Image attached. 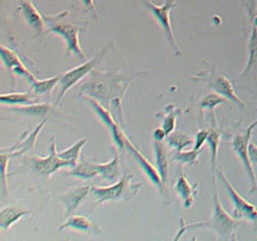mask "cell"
<instances>
[{"instance_id":"cell-1","label":"cell","mask_w":257,"mask_h":241,"mask_svg":"<svg viewBox=\"0 0 257 241\" xmlns=\"http://www.w3.org/2000/svg\"><path fill=\"white\" fill-rule=\"evenodd\" d=\"M141 74H147V72L125 75L120 72H100L94 69L88 79L80 85V94L89 95L102 103L104 107L110 108L113 103H122L128 85L133 78Z\"/></svg>"},{"instance_id":"cell-2","label":"cell","mask_w":257,"mask_h":241,"mask_svg":"<svg viewBox=\"0 0 257 241\" xmlns=\"http://www.w3.org/2000/svg\"><path fill=\"white\" fill-rule=\"evenodd\" d=\"M181 222L183 223L182 228L180 230L178 235L176 236V240L180 238V236L183 235L186 228L190 227H210L211 230L217 233L218 238L221 240H236L235 230L242 223L240 218L233 217L232 215L225 210V207L221 203L218 198L217 187H216V176L213 175V215L211 220L203 221V222H195V223H185V220L181 218Z\"/></svg>"},{"instance_id":"cell-3","label":"cell","mask_w":257,"mask_h":241,"mask_svg":"<svg viewBox=\"0 0 257 241\" xmlns=\"http://www.w3.org/2000/svg\"><path fill=\"white\" fill-rule=\"evenodd\" d=\"M135 175L123 176L120 180L113 183L110 186H105V187H100V186H93L92 193L97 202L94 203V207H97L100 203H104L107 201H128L137 196L138 191L142 187V183H135L132 182Z\"/></svg>"},{"instance_id":"cell-4","label":"cell","mask_w":257,"mask_h":241,"mask_svg":"<svg viewBox=\"0 0 257 241\" xmlns=\"http://www.w3.org/2000/svg\"><path fill=\"white\" fill-rule=\"evenodd\" d=\"M67 14L68 12H64L57 17H49L50 23H47V33H54V34L60 35L65 40L67 55L75 54L78 58L88 60L87 55L84 54L79 43V32L82 30V24L80 23L62 22V18Z\"/></svg>"},{"instance_id":"cell-5","label":"cell","mask_w":257,"mask_h":241,"mask_svg":"<svg viewBox=\"0 0 257 241\" xmlns=\"http://www.w3.org/2000/svg\"><path fill=\"white\" fill-rule=\"evenodd\" d=\"M110 47H112V43H110L109 45H107L105 48H103V49L100 50V52L98 53L94 58H92V59H88L85 63H83V64L73 68V69L68 70V72L62 73V75H60V82H59L60 90H59V95H58L57 102H55V105L59 104L60 100H62L63 97L65 95V93H67L70 88L74 87L78 82H80L82 79H84L87 75H89L90 73L94 70L95 65H97L98 63L102 62L103 57H104L105 53L108 52V49H109Z\"/></svg>"},{"instance_id":"cell-6","label":"cell","mask_w":257,"mask_h":241,"mask_svg":"<svg viewBox=\"0 0 257 241\" xmlns=\"http://www.w3.org/2000/svg\"><path fill=\"white\" fill-rule=\"evenodd\" d=\"M78 97H80L82 99H84L85 102H87L88 104L92 107V109L94 110L95 114L98 115V118L102 120V123L105 126V128L109 131L110 137H112V141H113V143L115 145V147H117L120 152H123L125 148V138H127V136L124 135L123 130L120 128L119 123L115 120L114 115H113V113L110 112L109 108L104 107L102 103L98 102V100L94 99V98L89 97V95L80 94L79 93V94H78Z\"/></svg>"},{"instance_id":"cell-7","label":"cell","mask_w":257,"mask_h":241,"mask_svg":"<svg viewBox=\"0 0 257 241\" xmlns=\"http://www.w3.org/2000/svg\"><path fill=\"white\" fill-rule=\"evenodd\" d=\"M216 173H217L218 178L221 180V182H222V186L223 188H225V191L227 192L228 197L231 198V201L233 202V212H232V216L236 218H240V220H242V218H245V220H248L251 221V222L255 223V226H257V207L253 203H251L250 201L246 200L243 196H241L240 193L237 192V190H236L235 187H233L232 183L228 181V178L226 177L225 172H223V168L222 166H220V167L217 168V171H216Z\"/></svg>"},{"instance_id":"cell-8","label":"cell","mask_w":257,"mask_h":241,"mask_svg":"<svg viewBox=\"0 0 257 241\" xmlns=\"http://www.w3.org/2000/svg\"><path fill=\"white\" fill-rule=\"evenodd\" d=\"M143 7L153 15L156 22L158 23L161 28H162L163 33H165L166 38L170 42L171 47L175 49L176 54H181L180 45H178L177 40H176L175 34H173V28L171 24V10L175 9L177 7V0H166L163 5H156L153 4L151 0H141Z\"/></svg>"},{"instance_id":"cell-9","label":"cell","mask_w":257,"mask_h":241,"mask_svg":"<svg viewBox=\"0 0 257 241\" xmlns=\"http://www.w3.org/2000/svg\"><path fill=\"white\" fill-rule=\"evenodd\" d=\"M253 128L248 127L245 133H238L233 137L232 142H231V147L235 151L236 155L240 158L241 163H242L243 168H245L246 173H247L248 178L251 182L250 192H256L257 191V180L255 171L252 167V161L250 157V151H248V145L251 142V136H252Z\"/></svg>"},{"instance_id":"cell-10","label":"cell","mask_w":257,"mask_h":241,"mask_svg":"<svg viewBox=\"0 0 257 241\" xmlns=\"http://www.w3.org/2000/svg\"><path fill=\"white\" fill-rule=\"evenodd\" d=\"M63 167H73L72 163L68 161L62 160L58 155L57 146H55L54 137L52 138V143L49 147V155L47 157H33L32 158V170L35 173L43 177H50L54 172H57L59 168Z\"/></svg>"},{"instance_id":"cell-11","label":"cell","mask_w":257,"mask_h":241,"mask_svg":"<svg viewBox=\"0 0 257 241\" xmlns=\"http://www.w3.org/2000/svg\"><path fill=\"white\" fill-rule=\"evenodd\" d=\"M201 79L206 82L207 87L213 89V92L223 95L225 98H227V100L235 103L240 108H245V103L238 98V95L235 92V88H233V84L225 75L220 74L215 69H211L207 70L205 74L201 75Z\"/></svg>"},{"instance_id":"cell-12","label":"cell","mask_w":257,"mask_h":241,"mask_svg":"<svg viewBox=\"0 0 257 241\" xmlns=\"http://www.w3.org/2000/svg\"><path fill=\"white\" fill-rule=\"evenodd\" d=\"M125 148L130 151V153L133 156V158L136 160V162L140 165V167L142 168L143 172L146 173V176H147L148 180H150L151 182H152L153 185H155L156 187L161 191V192H165V183H163L162 177H161L157 167H155V166H153L152 163H151L150 161H148L147 158L143 156V153L141 152V151L138 150V148L136 147L132 142H131V140L128 137L125 138Z\"/></svg>"},{"instance_id":"cell-13","label":"cell","mask_w":257,"mask_h":241,"mask_svg":"<svg viewBox=\"0 0 257 241\" xmlns=\"http://www.w3.org/2000/svg\"><path fill=\"white\" fill-rule=\"evenodd\" d=\"M19 8L25 22L34 30L35 34L40 35L44 33V30H47V20H45V17H43L40 14V12L35 8L32 0H20Z\"/></svg>"},{"instance_id":"cell-14","label":"cell","mask_w":257,"mask_h":241,"mask_svg":"<svg viewBox=\"0 0 257 241\" xmlns=\"http://www.w3.org/2000/svg\"><path fill=\"white\" fill-rule=\"evenodd\" d=\"M92 187L90 186H82V187H78L72 190L70 192L64 193V195L59 196V200L63 205L67 208V215L74 212L85 200L89 196V193L92 192Z\"/></svg>"},{"instance_id":"cell-15","label":"cell","mask_w":257,"mask_h":241,"mask_svg":"<svg viewBox=\"0 0 257 241\" xmlns=\"http://www.w3.org/2000/svg\"><path fill=\"white\" fill-rule=\"evenodd\" d=\"M198 183L195 185H191V182L188 181L187 176L185 172H181L180 177L177 178L175 183V191L181 198H182L183 207L185 208H191L193 205V201H195V195L197 192Z\"/></svg>"},{"instance_id":"cell-16","label":"cell","mask_w":257,"mask_h":241,"mask_svg":"<svg viewBox=\"0 0 257 241\" xmlns=\"http://www.w3.org/2000/svg\"><path fill=\"white\" fill-rule=\"evenodd\" d=\"M29 211L18 206H7L0 211V230L8 231L18 220L28 215Z\"/></svg>"},{"instance_id":"cell-17","label":"cell","mask_w":257,"mask_h":241,"mask_svg":"<svg viewBox=\"0 0 257 241\" xmlns=\"http://www.w3.org/2000/svg\"><path fill=\"white\" fill-rule=\"evenodd\" d=\"M153 148H155V157H156V167H157L158 172H160L161 177H162L163 183H167L168 181V173H170V162H168V155L167 148L163 142H158L155 141L153 143Z\"/></svg>"},{"instance_id":"cell-18","label":"cell","mask_w":257,"mask_h":241,"mask_svg":"<svg viewBox=\"0 0 257 241\" xmlns=\"http://www.w3.org/2000/svg\"><path fill=\"white\" fill-rule=\"evenodd\" d=\"M95 170L98 171L99 176L109 182L118 181L120 177V163L118 155H114L113 160H110L107 163H93Z\"/></svg>"},{"instance_id":"cell-19","label":"cell","mask_w":257,"mask_h":241,"mask_svg":"<svg viewBox=\"0 0 257 241\" xmlns=\"http://www.w3.org/2000/svg\"><path fill=\"white\" fill-rule=\"evenodd\" d=\"M38 99H39V95L34 94L33 92L4 93L0 97V103L9 105H29L39 102Z\"/></svg>"},{"instance_id":"cell-20","label":"cell","mask_w":257,"mask_h":241,"mask_svg":"<svg viewBox=\"0 0 257 241\" xmlns=\"http://www.w3.org/2000/svg\"><path fill=\"white\" fill-rule=\"evenodd\" d=\"M64 228H73V230L82 231V232H90L93 230L92 221L83 215H70L68 220L59 227V230Z\"/></svg>"},{"instance_id":"cell-21","label":"cell","mask_w":257,"mask_h":241,"mask_svg":"<svg viewBox=\"0 0 257 241\" xmlns=\"http://www.w3.org/2000/svg\"><path fill=\"white\" fill-rule=\"evenodd\" d=\"M68 175L73 176V177L80 178V180H90V178L97 177L99 173L95 170L93 162H88V161H82V162H78L74 167H72V170L68 172Z\"/></svg>"},{"instance_id":"cell-22","label":"cell","mask_w":257,"mask_h":241,"mask_svg":"<svg viewBox=\"0 0 257 241\" xmlns=\"http://www.w3.org/2000/svg\"><path fill=\"white\" fill-rule=\"evenodd\" d=\"M60 75H55V77L48 78V79H34L30 84V90L37 95H44L48 94V93H52L55 85L59 84Z\"/></svg>"},{"instance_id":"cell-23","label":"cell","mask_w":257,"mask_h":241,"mask_svg":"<svg viewBox=\"0 0 257 241\" xmlns=\"http://www.w3.org/2000/svg\"><path fill=\"white\" fill-rule=\"evenodd\" d=\"M166 141H167L168 147L173 148L175 151H182L187 146L195 143V140L185 132H172L167 136Z\"/></svg>"},{"instance_id":"cell-24","label":"cell","mask_w":257,"mask_h":241,"mask_svg":"<svg viewBox=\"0 0 257 241\" xmlns=\"http://www.w3.org/2000/svg\"><path fill=\"white\" fill-rule=\"evenodd\" d=\"M87 138H82V140L78 141L77 143L70 146L69 148H65L62 152H58V155H59V157L62 158V160H65L68 161V162L72 163V166L74 167V166L79 162L80 151L83 150V147H84V145L87 143Z\"/></svg>"},{"instance_id":"cell-25","label":"cell","mask_w":257,"mask_h":241,"mask_svg":"<svg viewBox=\"0 0 257 241\" xmlns=\"http://www.w3.org/2000/svg\"><path fill=\"white\" fill-rule=\"evenodd\" d=\"M163 110H165V114L162 113V117H163L162 127L165 128L166 133H167L168 136L172 132H175L176 119H177L178 115L182 113V109H181V108H176L173 104H168Z\"/></svg>"},{"instance_id":"cell-26","label":"cell","mask_w":257,"mask_h":241,"mask_svg":"<svg viewBox=\"0 0 257 241\" xmlns=\"http://www.w3.org/2000/svg\"><path fill=\"white\" fill-rule=\"evenodd\" d=\"M12 110L14 112H20L25 113V114L30 115H44L48 114L49 112H52L53 107L47 102L43 103H34V104L29 105H17V107H13Z\"/></svg>"},{"instance_id":"cell-27","label":"cell","mask_w":257,"mask_h":241,"mask_svg":"<svg viewBox=\"0 0 257 241\" xmlns=\"http://www.w3.org/2000/svg\"><path fill=\"white\" fill-rule=\"evenodd\" d=\"M202 153V150H192V151H175V153L171 157V161L180 162L181 165L195 166L198 163V157Z\"/></svg>"},{"instance_id":"cell-28","label":"cell","mask_w":257,"mask_h":241,"mask_svg":"<svg viewBox=\"0 0 257 241\" xmlns=\"http://www.w3.org/2000/svg\"><path fill=\"white\" fill-rule=\"evenodd\" d=\"M221 140V132L218 130H210V135H208L207 143L210 146V153H211V168L215 175L216 172V162H217V155H218V146H220Z\"/></svg>"},{"instance_id":"cell-29","label":"cell","mask_w":257,"mask_h":241,"mask_svg":"<svg viewBox=\"0 0 257 241\" xmlns=\"http://www.w3.org/2000/svg\"><path fill=\"white\" fill-rule=\"evenodd\" d=\"M248 60H247V65H246V69L243 72V75L247 74L250 72L251 68L255 65V63L257 62V27L252 25V33H251V38H250V47H248Z\"/></svg>"},{"instance_id":"cell-30","label":"cell","mask_w":257,"mask_h":241,"mask_svg":"<svg viewBox=\"0 0 257 241\" xmlns=\"http://www.w3.org/2000/svg\"><path fill=\"white\" fill-rule=\"evenodd\" d=\"M0 54H2V60L3 63H4V65L7 68H9L10 70H13L15 67H18V65L23 64V62L19 59V57H18L10 48L5 47L4 44H2V47H0Z\"/></svg>"},{"instance_id":"cell-31","label":"cell","mask_w":257,"mask_h":241,"mask_svg":"<svg viewBox=\"0 0 257 241\" xmlns=\"http://www.w3.org/2000/svg\"><path fill=\"white\" fill-rule=\"evenodd\" d=\"M226 100H227V98H225L223 95L218 94V93H216V92L210 93V94H207L202 100H201L200 108L201 109H208V110H211V112H213V109H215L216 105L221 104V103H225Z\"/></svg>"},{"instance_id":"cell-32","label":"cell","mask_w":257,"mask_h":241,"mask_svg":"<svg viewBox=\"0 0 257 241\" xmlns=\"http://www.w3.org/2000/svg\"><path fill=\"white\" fill-rule=\"evenodd\" d=\"M47 118H45L44 120H43L42 123H40V125H38L37 126V128H35L34 130V132H32L29 135V137L27 138V140L25 141H23L22 143H20V146H22V153L23 152H27L28 150H29L30 147H33V146H34V143H35V138H37V136H38V133H39V131H42V128L44 127V125L45 123H47Z\"/></svg>"},{"instance_id":"cell-33","label":"cell","mask_w":257,"mask_h":241,"mask_svg":"<svg viewBox=\"0 0 257 241\" xmlns=\"http://www.w3.org/2000/svg\"><path fill=\"white\" fill-rule=\"evenodd\" d=\"M208 135H210V130H200L196 133L195 137V146H193V150H202L203 145L207 142Z\"/></svg>"},{"instance_id":"cell-34","label":"cell","mask_w":257,"mask_h":241,"mask_svg":"<svg viewBox=\"0 0 257 241\" xmlns=\"http://www.w3.org/2000/svg\"><path fill=\"white\" fill-rule=\"evenodd\" d=\"M10 153L8 155L7 151H2V186L3 187H8V181H7V165L8 160L10 158Z\"/></svg>"},{"instance_id":"cell-35","label":"cell","mask_w":257,"mask_h":241,"mask_svg":"<svg viewBox=\"0 0 257 241\" xmlns=\"http://www.w3.org/2000/svg\"><path fill=\"white\" fill-rule=\"evenodd\" d=\"M152 137L155 141H158V142H163V141L167 138V133H166L165 128L163 127H157L152 133Z\"/></svg>"},{"instance_id":"cell-36","label":"cell","mask_w":257,"mask_h":241,"mask_svg":"<svg viewBox=\"0 0 257 241\" xmlns=\"http://www.w3.org/2000/svg\"><path fill=\"white\" fill-rule=\"evenodd\" d=\"M82 3L83 8H84L85 12H92L94 14V17H98V13H97V8H95L94 4V0H80Z\"/></svg>"},{"instance_id":"cell-37","label":"cell","mask_w":257,"mask_h":241,"mask_svg":"<svg viewBox=\"0 0 257 241\" xmlns=\"http://www.w3.org/2000/svg\"><path fill=\"white\" fill-rule=\"evenodd\" d=\"M248 151H250V157L252 163H257V145L250 142V145H248Z\"/></svg>"},{"instance_id":"cell-38","label":"cell","mask_w":257,"mask_h":241,"mask_svg":"<svg viewBox=\"0 0 257 241\" xmlns=\"http://www.w3.org/2000/svg\"><path fill=\"white\" fill-rule=\"evenodd\" d=\"M256 126H257V119L255 120V122H253V123H252V125H251V126H250V127H251V128H255V127H256Z\"/></svg>"}]
</instances>
